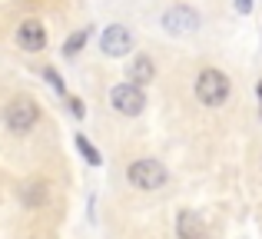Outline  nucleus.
<instances>
[{
  "mask_svg": "<svg viewBox=\"0 0 262 239\" xmlns=\"http://www.w3.org/2000/svg\"><path fill=\"white\" fill-rule=\"evenodd\" d=\"M110 100H113V106L123 113V117H136V113H143V106H146V93H143L136 83H120V86H113Z\"/></svg>",
  "mask_w": 262,
  "mask_h": 239,
  "instance_id": "nucleus-4",
  "label": "nucleus"
},
{
  "mask_svg": "<svg viewBox=\"0 0 262 239\" xmlns=\"http://www.w3.org/2000/svg\"><path fill=\"white\" fill-rule=\"evenodd\" d=\"M70 106H73V113H77V117H83V103H80V100H70Z\"/></svg>",
  "mask_w": 262,
  "mask_h": 239,
  "instance_id": "nucleus-15",
  "label": "nucleus"
},
{
  "mask_svg": "<svg viewBox=\"0 0 262 239\" xmlns=\"http://www.w3.org/2000/svg\"><path fill=\"white\" fill-rule=\"evenodd\" d=\"M196 97L203 100L206 106H223L226 100H229V80H226V73L203 70L199 80H196Z\"/></svg>",
  "mask_w": 262,
  "mask_h": 239,
  "instance_id": "nucleus-1",
  "label": "nucleus"
},
{
  "mask_svg": "<svg viewBox=\"0 0 262 239\" xmlns=\"http://www.w3.org/2000/svg\"><path fill=\"white\" fill-rule=\"evenodd\" d=\"M77 146H80V153H83V156H86V160H90V163H93V166H100V153H96V149H93V146H90V143L83 140V136H77Z\"/></svg>",
  "mask_w": 262,
  "mask_h": 239,
  "instance_id": "nucleus-12",
  "label": "nucleus"
},
{
  "mask_svg": "<svg viewBox=\"0 0 262 239\" xmlns=\"http://www.w3.org/2000/svg\"><path fill=\"white\" fill-rule=\"evenodd\" d=\"M4 120H7V126H10L13 133H27V129L40 120V106L33 103L30 97H17L10 106H7Z\"/></svg>",
  "mask_w": 262,
  "mask_h": 239,
  "instance_id": "nucleus-3",
  "label": "nucleus"
},
{
  "mask_svg": "<svg viewBox=\"0 0 262 239\" xmlns=\"http://www.w3.org/2000/svg\"><path fill=\"white\" fill-rule=\"evenodd\" d=\"M100 47H103L106 57H126V53L133 50V37H129L126 27L110 24L106 30H103V37H100Z\"/></svg>",
  "mask_w": 262,
  "mask_h": 239,
  "instance_id": "nucleus-5",
  "label": "nucleus"
},
{
  "mask_svg": "<svg viewBox=\"0 0 262 239\" xmlns=\"http://www.w3.org/2000/svg\"><path fill=\"white\" fill-rule=\"evenodd\" d=\"M153 60H149V57H136L133 60V67H129V77H133L136 80V86H140V83H149V80H153Z\"/></svg>",
  "mask_w": 262,
  "mask_h": 239,
  "instance_id": "nucleus-9",
  "label": "nucleus"
},
{
  "mask_svg": "<svg viewBox=\"0 0 262 239\" xmlns=\"http://www.w3.org/2000/svg\"><path fill=\"white\" fill-rule=\"evenodd\" d=\"M236 7H239L243 13H249V10H252V0H236Z\"/></svg>",
  "mask_w": 262,
  "mask_h": 239,
  "instance_id": "nucleus-14",
  "label": "nucleus"
},
{
  "mask_svg": "<svg viewBox=\"0 0 262 239\" xmlns=\"http://www.w3.org/2000/svg\"><path fill=\"white\" fill-rule=\"evenodd\" d=\"M86 37H90V30H77V33H73L70 40H67L63 53H67V57H73L77 50H83V47H86Z\"/></svg>",
  "mask_w": 262,
  "mask_h": 239,
  "instance_id": "nucleus-11",
  "label": "nucleus"
},
{
  "mask_svg": "<svg viewBox=\"0 0 262 239\" xmlns=\"http://www.w3.org/2000/svg\"><path fill=\"white\" fill-rule=\"evenodd\" d=\"M20 196H24V203H30V206H43L47 203V186L43 183H27V186L20 189Z\"/></svg>",
  "mask_w": 262,
  "mask_h": 239,
  "instance_id": "nucleus-10",
  "label": "nucleus"
},
{
  "mask_svg": "<svg viewBox=\"0 0 262 239\" xmlns=\"http://www.w3.org/2000/svg\"><path fill=\"white\" fill-rule=\"evenodd\" d=\"M256 90H259V100H262V83H259V86H256Z\"/></svg>",
  "mask_w": 262,
  "mask_h": 239,
  "instance_id": "nucleus-16",
  "label": "nucleus"
},
{
  "mask_svg": "<svg viewBox=\"0 0 262 239\" xmlns=\"http://www.w3.org/2000/svg\"><path fill=\"white\" fill-rule=\"evenodd\" d=\"M163 27H169L173 33H183V30H196L199 27V13L192 10V7H169L166 13H163Z\"/></svg>",
  "mask_w": 262,
  "mask_h": 239,
  "instance_id": "nucleus-6",
  "label": "nucleus"
},
{
  "mask_svg": "<svg viewBox=\"0 0 262 239\" xmlns=\"http://www.w3.org/2000/svg\"><path fill=\"white\" fill-rule=\"evenodd\" d=\"M126 180L133 183L136 189H160L163 183H166V169L156 160H136L133 166L126 169Z\"/></svg>",
  "mask_w": 262,
  "mask_h": 239,
  "instance_id": "nucleus-2",
  "label": "nucleus"
},
{
  "mask_svg": "<svg viewBox=\"0 0 262 239\" xmlns=\"http://www.w3.org/2000/svg\"><path fill=\"white\" fill-rule=\"evenodd\" d=\"M47 80H50V86H53L57 93H63V80H60V73H57V70H47Z\"/></svg>",
  "mask_w": 262,
  "mask_h": 239,
  "instance_id": "nucleus-13",
  "label": "nucleus"
},
{
  "mask_svg": "<svg viewBox=\"0 0 262 239\" xmlns=\"http://www.w3.org/2000/svg\"><path fill=\"white\" fill-rule=\"evenodd\" d=\"M17 44L24 47V50H43L47 44V30L40 20H24V24L17 27Z\"/></svg>",
  "mask_w": 262,
  "mask_h": 239,
  "instance_id": "nucleus-7",
  "label": "nucleus"
},
{
  "mask_svg": "<svg viewBox=\"0 0 262 239\" xmlns=\"http://www.w3.org/2000/svg\"><path fill=\"white\" fill-rule=\"evenodd\" d=\"M176 233H179V239H203L206 236V223L199 220V213L183 209V213L176 216Z\"/></svg>",
  "mask_w": 262,
  "mask_h": 239,
  "instance_id": "nucleus-8",
  "label": "nucleus"
}]
</instances>
